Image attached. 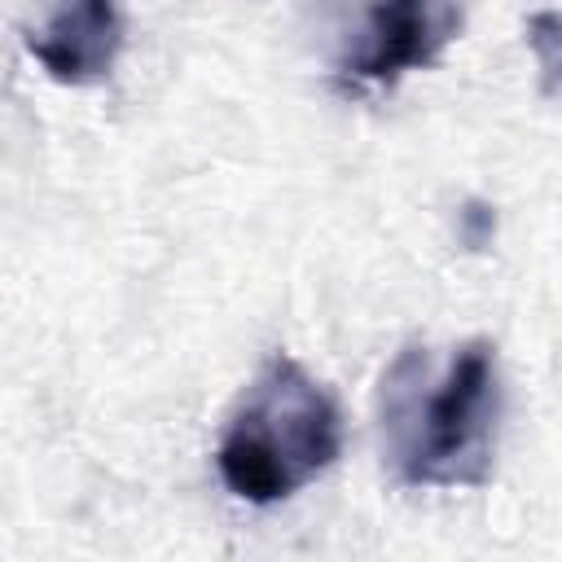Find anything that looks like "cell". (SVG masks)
<instances>
[{
	"label": "cell",
	"mask_w": 562,
	"mask_h": 562,
	"mask_svg": "<svg viewBox=\"0 0 562 562\" xmlns=\"http://www.w3.org/2000/svg\"><path fill=\"white\" fill-rule=\"evenodd\" d=\"M461 22L465 0H334V70L347 83L391 88L430 66Z\"/></svg>",
	"instance_id": "obj_3"
},
{
	"label": "cell",
	"mask_w": 562,
	"mask_h": 562,
	"mask_svg": "<svg viewBox=\"0 0 562 562\" xmlns=\"http://www.w3.org/2000/svg\"><path fill=\"white\" fill-rule=\"evenodd\" d=\"M382 448L408 487H479L501 426V364L487 338L435 356L404 347L382 373Z\"/></svg>",
	"instance_id": "obj_1"
},
{
	"label": "cell",
	"mask_w": 562,
	"mask_h": 562,
	"mask_svg": "<svg viewBox=\"0 0 562 562\" xmlns=\"http://www.w3.org/2000/svg\"><path fill=\"white\" fill-rule=\"evenodd\" d=\"M31 57L57 83H97L110 75L123 48L119 0H61L40 31L26 40Z\"/></svg>",
	"instance_id": "obj_4"
},
{
	"label": "cell",
	"mask_w": 562,
	"mask_h": 562,
	"mask_svg": "<svg viewBox=\"0 0 562 562\" xmlns=\"http://www.w3.org/2000/svg\"><path fill=\"white\" fill-rule=\"evenodd\" d=\"M342 452V413L334 395L290 356H272L233 408L215 470L246 505H277L321 479Z\"/></svg>",
	"instance_id": "obj_2"
}]
</instances>
